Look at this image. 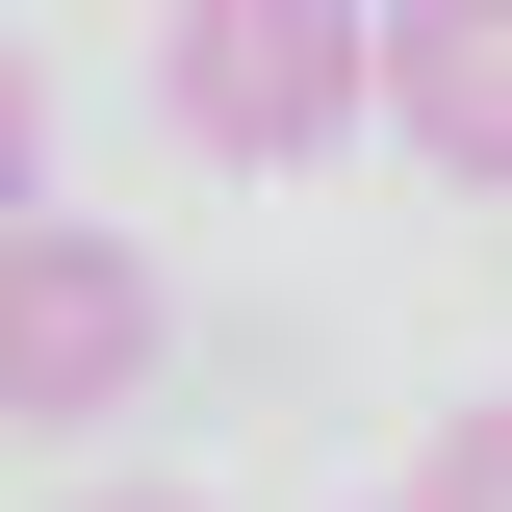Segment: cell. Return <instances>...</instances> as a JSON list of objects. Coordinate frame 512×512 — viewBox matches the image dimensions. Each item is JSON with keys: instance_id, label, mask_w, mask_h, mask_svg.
I'll list each match as a JSON object with an SVG mask.
<instances>
[{"instance_id": "4", "label": "cell", "mask_w": 512, "mask_h": 512, "mask_svg": "<svg viewBox=\"0 0 512 512\" xmlns=\"http://www.w3.org/2000/svg\"><path fill=\"white\" fill-rule=\"evenodd\" d=\"M410 512H512V384H487V410H436V461H410Z\"/></svg>"}, {"instance_id": "2", "label": "cell", "mask_w": 512, "mask_h": 512, "mask_svg": "<svg viewBox=\"0 0 512 512\" xmlns=\"http://www.w3.org/2000/svg\"><path fill=\"white\" fill-rule=\"evenodd\" d=\"M154 103H180L205 154H333V128L384 103V0H180V26H154Z\"/></svg>"}, {"instance_id": "1", "label": "cell", "mask_w": 512, "mask_h": 512, "mask_svg": "<svg viewBox=\"0 0 512 512\" xmlns=\"http://www.w3.org/2000/svg\"><path fill=\"white\" fill-rule=\"evenodd\" d=\"M154 359H180V282L103 205H26L0 231V436H103V410H154Z\"/></svg>"}, {"instance_id": "3", "label": "cell", "mask_w": 512, "mask_h": 512, "mask_svg": "<svg viewBox=\"0 0 512 512\" xmlns=\"http://www.w3.org/2000/svg\"><path fill=\"white\" fill-rule=\"evenodd\" d=\"M384 128L436 180H512V0H384Z\"/></svg>"}, {"instance_id": "6", "label": "cell", "mask_w": 512, "mask_h": 512, "mask_svg": "<svg viewBox=\"0 0 512 512\" xmlns=\"http://www.w3.org/2000/svg\"><path fill=\"white\" fill-rule=\"evenodd\" d=\"M77 512H205V487H77Z\"/></svg>"}, {"instance_id": "5", "label": "cell", "mask_w": 512, "mask_h": 512, "mask_svg": "<svg viewBox=\"0 0 512 512\" xmlns=\"http://www.w3.org/2000/svg\"><path fill=\"white\" fill-rule=\"evenodd\" d=\"M52 205V77H26V26H0V231Z\"/></svg>"}]
</instances>
